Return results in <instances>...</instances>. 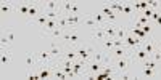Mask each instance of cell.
<instances>
[{
  "instance_id": "cell-9",
  "label": "cell",
  "mask_w": 161,
  "mask_h": 80,
  "mask_svg": "<svg viewBox=\"0 0 161 80\" xmlns=\"http://www.w3.org/2000/svg\"><path fill=\"white\" fill-rule=\"evenodd\" d=\"M76 51H77V58H79V59H82V61H90V59H92V56L89 55L87 48H86L82 43L76 47Z\"/></svg>"
},
{
  "instance_id": "cell-4",
  "label": "cell",
  "mask_w": 161,
  "mask_h": 80,
  "mask_svg": "<svg viewBox=\"0 0 161 80\" xmlns=\"http://www.w3.org/2000/svg\"><path fill=\"white\" fill-rule=\"evenodd\" d=\"M124 42H126L127 48H129L130 51H134L136 48L142 47V42H143V40H142V38H139V37H136L134 34H129V35L126 37V40H124Z\"/></svg>"
},
{
  "instance_id": "cell-23",
  "label": "cell",
  "mask_w": 161,
  "mask_h": 80,
  "mask_svg": "<svg viewBox=\"0 0 161 80\" xmlns=\"http://www.w3.org/2000/svg\"><path fill=\"white\" fill-rule=\"evenodd\" d=\"M152 58H153L156 62H159V64H161V51L155 50V51H153V55H152Z\"/></svg>"
},
{
  "instance_id": "cell-22",
  "label": "cell",
  "mask_w": 161,
  "mask_h": 80,
  "mask_svg": "<svg viewBox=\"0 0 161 80\" xmlns=\"http://www.w3.org/2000/svg\"><path fill=\"white\" fill-rule=\"evenodd\" d=\"M142 31H143L145 34L152 35V32H153V24L150 22V24H145V26H142Z\"/></svg>"
},
{
  "instance_id": "cell-3",
  "label": "cell",
  "mask_w": 161,
  "mask_h": 80,
  "mask_svg": "<svg viewBox=\"0 0 161 80\" xmlns=\"http://www.w3.org/2000/svg\"><path fill=\"white\" fill-rule=\"evenodd\" d=\"M37 66H39L37 56L34 55L32 51L26 53V56H24V68H26V71H34V69H37Z\"/></svg>"
},
{
  "instance_id": "cell-16",
  "label": "cell",
  "mask_w": 161,
  "mask_h": 80,
  "mask_svg": "<svg viewBox=\"0 0 161 80\" xmlns=\"http://www.w3.org/2000/svg\"><path fill=\"white\" fill-rule=\"evenodd\" d=\"M47 21H48L47 15H45V13H42V15H39L36 19H32L31 24H36V26H39V28H44V26L47 24Z\"/></svg>"
},
{
  "instance_id": "cell-2",
  "label": "cell",
  "mask_w": 161,
  "mask_h": 80,
  "mask_svg": "<svg viewBox=\"0 0 161 80\" xmlns=\"http://www.w3.org/2000/svg\"><path fill=\"white\" fill-rule=\"evenodd\" d=\"M64 50H66V47H64L61 42H57V40H52V42H50L48 51L52 53V56H53V59H55V61H58L60 58H63Z\"/></svg>"
},
{
  "instance_id": "cell-20",
  "label": "cell",
  "mask_w": 161,
  "mask_h": 80,
  "mask_svg": "<svg viewBox=\"0 0 161 80\" xmlns=\"http://www.w3.org/2000/svg\"><path fill=\"white\" fill-rule=\"evenodd\" d=\"M73 5H74V2H68V0H66V2H61V13L63 15H69Z\"/></svg>"
},
{
  "instance_id": "cell-13",
  "label": "cell",
  "mask_w": 161,
  "mask_h": 80,
  "mask_svg": "<svg viewBox=\"0 0 161 80\" xmlns=\"http://www.w3.org/2000/svg\"><path fill=\"white\" fill-rule=\"evenodd\" d=\"M63 34H64V31H63L61 28H57V29L50 31L48 34H45V37H48V38H52V40H61Z\"/></svg>"
},
{
  "instance_id": "cell-27",
  "label": "cell",
  "mask_w": 161,
  "mask_h": 80,
  "mask_svg": "<svg viewBox=\"0 0 161 80\" xmlns=\"http://www.w3.org/2000/svg\"><path fill=\"white\" fill-rule=\"evenodd\" d=\"M156 50H158V51H161V42H158V43H156Z\"/></svg>"
},
{
  "instance_id": "cell-21",
  "label": "cell",
  "mask_w": 161,
  "mask_h": 80,
  "mask_svg": "<svg viewBox=\"0 0 161 80\" xmlns=\"http://www.w3.org/2000/svg\"><path fill=\"white\" fill-rule=\"evenodd\" d=\"M93 19H95V22L98 24V26H105L106 24V18H105V15L103 13H93Z\"/></svg>"
},
{
  "instance_id": "cell-12",
  "label": "cell",
  "mask_w": 161,
  "mask_h": 80,
  "mask_svg": "<svg viewBox=\"0 0 161 80\" xmlns=\"http://www.w3.org/2000/svg\"><path fill=\"white\" fill-rule=\"evenodd\" d=\"M29 8H31V3L29 2L19 3V5H16V13H19V15L24 16V19H26V18H28V13H29Z\"/></svg>"
},
{
  "instance_id": "cell-1",
  "label": "cell",
  "mask_w": 161,
  "mask_h": 80,
  "mask_svg": "<svg viewBox=\"0 0 161 80\" xmlns=\"http://www.w3.org/2000/svg\"><path fill=\"white\" fill-rule=\"evenodd\" d=\"M113 66H114V69H116V72L119 74V72H124V71H129V69H132V59H130V56H124V58H118V59H113V62H111Z\"/></svg>"
},
{
  "instance_id": "cell-25",
  "label": "cell",
  "mask_w": 161,
  "mask_h": 80,
  "mask_svg": "<svg viewBox=\"0 0 161 80\" xmlns=\"http://www.w3.org/2000/svg\"><path fill=\"white\" fill-rule=\"evenodd\" d=\"M79 11H80L79 5H77V3H74V5H73V8H71V15H79Z\"/></svg>"
},
{
  "instance_id": "cell-17",
  "label": "cell",
  "mask_w": 161,
  "mask_h": 80,
  "mask_svg": "<svg viewBox=\"0 0 161 80\" xmlns=\"http://www.w3.org/2000/svg\"><path fill=\"white\" fill-rule=\"evenodd\" d=\"M0 45H2V50H7V48H11V43L5 34V31H2V35H0Z\"/></svg>"
},
{
  "instance_id": "cell-11",
  "label": "cell",
  "mask_w": 161,
  "mask_h": 80,
  "mask_svg": "<svg viewBox=\"0 0 161 80\" xmlns=\"http://www.w3.org/2000/svg\"><path fill=\"white\" fill-rule=\"evenodd\" d=\"M100 45V48L103 50V51H106V53H111L113 51V48H114V38H105L102 43H98Z\"/></svg>"
},
{
  "instance_id": "cell-7",
  "label": "cell",
  "mask_w": 161,
  "mask_h": 80,
  "mask_svg": "<svg viewBox=\"0 0 161 80\" xmlns=\"http://www.w3.org/2000/svg\"><path fill=\"white\" fill-rule=\"evenodd\" d=\"M10 64H11V48L2 50V55H0V66H2V69H5Z\"/></svg>"
},
{
  "instance_id": "cell-5",
  "label": "cell",
  "mask_w": 161,
  "mask_h": 80,
  "mask_svg": "<svg viewBox=\"0 0 161 80\" xmlns=\"http://www.w3.org/2000/svg\"><path fill=\"white\" fill-rule=\"evenodd\" d=\"M0 13H2V18L10 16L11 13H16V3H13V2H2V3H0Z\"/></svg>"
},
{
  "instance_id": "cell-6",
  "label": "cell",
  "mask_w": 161,
  "mask_h": 80,
  "mask_svg": "<svg viewBox=\"0 0 161 80\" xmlns=\"http://www.w3.org/2000/svg\"><path fill=\"white\" fill-rule=\"evenodd\" d=\"M90 37H92V40H95L97 43H102L103 40L106 38V34L103 31V26H98V28L90 29Z\"/></svg>"
},
{
  "instance_id": "cell-28",
  "label": "cell",
  "mask_w": 161,
  "mask_h": 80,
  "mask_svg": "<svg viewBox=\"0 0 161 80\" xmlns=\"http://www.w3.org/2000/svg\"><path fill=\"white\" fill-rule=\"evenodd\" d=\"M159 11H161V7H159Z\"/></svg>"
},
{
  "instance_id": "cell-15",
  "label": "cell",
  "mask_w": 161,
  "mask_h": 80,
  "mask_svg": "<svg viewBox=\"0 0 161 80\" xmlns=\"http://www.w3.org/2000/svg\"><path fill=\"white\" fill-rule=\"evenodd\" d=\"M63 58L69 59V61H76V59H79V58H77V51H76V48H71V47H69V48H66Z\"/></svg>"
},
{
  "instance_id": "cell-24",
  "label": "cell",
  "mask_w": 161,
  "mask_h": 80,
  "mask_svg": "<svg viewBox=\"0 0 161 80\" xmlns=\"http://www.w3.org/2000/svg\"><path fill=\"white\" fill-rule=\"evenodd\" d=\"M5 34H7V37H8V40H10V43H11V45L15 43V34H13L11 31H5Z\"/></svg>"
},
{
  "instance_id": "cell-18",
  "label": "cell",
  "mask_w": 161,
  "mask_h": 80,
  "mask_svg": "<svg viewBox=\"0 0 161 80\" xmlns=\"http://www.w3.org/2000/svg\"><path fill=\"white\" fill-rule=\"evenodd\" d=\"M82 22H84L86 26H89L90 29H93V28H98V24L95 22V19H93V16H92V15H87V16H84Z\"/></svg>"
},
{
  "instance_id": "cell-10",
  "label": "cell",
  "mask_w": 161,
  "mask_h": 80,
  "mask_svg": "<svg viewBox=\"0 0 161 80\" xmlns=\"http://www.w3.org/2000/svg\"><path fill=\"white\" fill-rule=\"evenodd\" d=\"M116 28H118V26L113 24V22H106L103 26V31L106 34V38H116Z\"/></svg>"
},
{
  "instance_id": "cell-19",
  "label": "cell",
  "mask_w": 161,
  "mask_h": 80,
  "mask_svg": "<svg viewBox=\"0 0 161 80\" xmlns=\"http://www.w3.org/2000/svg\"><path fill=\"white\" fill-rule=\"evenodd\" d=\"M140 66H147V68L155 69V71H158V68H161V66H159V62H156L153 58H148V59H147L143 64H140ZM137 68H139V66H137Z\"/></svg>"
},
{
  "instance_id": "cell-14",
  "label": "cell",
  "mask_w": 161,
  "mask_h": 80,
  "mask_svg": "<svg viewBox=\"0 0 161 80\" xmlns=\"http://www.w3.org/2000/svg\"><path fill=\"white\" fill-rule=\"evenodd\" d=\"M130 34V31L127 28H123V26H118L116 28V38L119 40H126V37Z\"/></svg>"
},
{
  "instance_id": "cell-8",
  "label": "cell",
  "mask_w": 161,
  "mask_h": 80,
  "mask_svg": "<svg viewBox=\"0 0 161 80\" xmlns=\"http://www.w3.org/2000/svg\"><path fill=\"white\" fill-rule=\"evenodd\" d=\"M142 47H143V50L152 56L153 51L156 50V42H155V38H153V37H148L147 40H143V42H142Z\"/></svg>"
},
{
  "instance_id": "cell-26",
  "label": "cell",
  "mask_w": 161,
  "mask_h": 80,
  "mask_svg": "<svg viewBox=\"0 0 161 80\" xmlns=\"http://www.w3.org/2000/svg\"><path fill=\"white\" fill-rule=\"evenodd\" d=\"M153 24H158V26H161V16H159V18H158V19H156Z\"/></svg>"
}]
</instances>
